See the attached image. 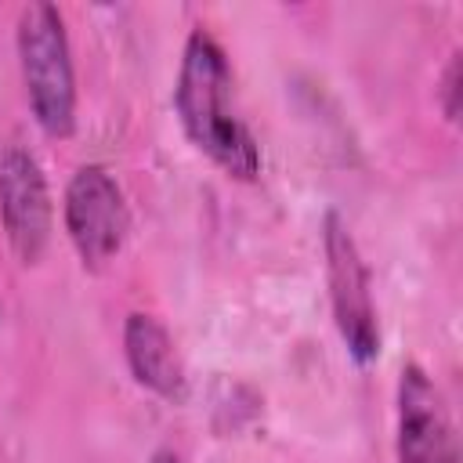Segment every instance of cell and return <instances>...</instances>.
Segmentation results:
<instances>
[{"mask_svg": "<svg viewBox=\"0 0 463 463\" xmlns=\"http://www.w3.org/2000/svg\"><path fill=\"white\" fill-rule=\"evenodd\" d=\"M322 239H326L329 300H333L340 340L358 365H369L380 354V326H376V307H373V289H369V268L358 253V242L351 239L347 224L336 213L326 217Z\"/></svg>", "mask_w": 463, "mask_h": 463, "instance_id": "cell-3", "label": "cell"}, {"mask_svg": "<svg viewBox=\"0 0 463 463\" xmlns=\"http://www.w3.org/2000/svg\"><path fill=\"white\" fill-rule=\"evenodd\" d=\"M441 94H445V116L449 119H459V54H452V61H449V69H445V87H441Z\"/></svg>", "mask_w": 463, "mask_h": 463, "instance_id": "cell-8", "label": "cell"}, {"mask_svg": "<svg viewBox=\"0 0 463 463\" xmlns=\"http://www.w3.org/2000/svg\"><path fill=\"white\" fill-rule=\"evenodd\" d=\"M18 61L29 109L43 134L69 137L76 127V76L61 11L54 4H29L18 14Z\"/></svg>", "mask_w": 463, "mask_h": 463, "instance_id": "cell-2", "label": "cell"}, {"mask_svg": "<svg viewBox=\"0 0 463 463\" xmlns=\"http://www.w3.org/2000/svg\"><path fill=\"white\" fill-rule=\"evenodd\" d=\"M398 459L459 463V441L449 420V405L420 365H405L398 380Z\"/></svg>", "mask_w": 463, "mask_h": 463, "instance_id": "cell-6", "label": "cell"}, {"mask_svg": "<svg viewBox=\"0 0 463 463\" xmlns=\"http://www.w3.org/2000/svg\"><path fill=\"white\" fill-rule=\"evenodd\" d=\"M61 213H65V232L87 268H101L123 250L130 213L116 177L105 166L90 163L72 174Z\"/></svg>", "mask_w": 463, "mask_h": 463, "instance_id": "cell-4", "label": "cell"}, {"mask_svg": "<svg viewBox=\"0 0 463 463\" xmlns=\"http://www.w3.org/2000/svg\"><path fill=\"white\" fill-rule=\"evenodd\" d=\"M123 351L134 380L166 402H184L188 376L170 333L152 315H130L123 326Z\"/></svg>", "mask_w": 463, "mask_h": 463, "instance_id": "cell-7", "label": "cell"}, {"mask_svg": "<svg viewBox=\"0 0 463 463\" xmlns=\"http://www.w3.org/2000/svg\"><path fill=\"white\" fill-rule=\"evenodd\" d=\"M0 221L22 264H36L51 242V192L36 156L22 145L0 148Z\"/></svg>", "mask_w": 463, "mask_h": 463, "instance_id": "cell-5", "label": "cell"}, {"mask_svg": "<svg viewBox=\"0 0 463 463\" xmlns=\"http://www.w3.org/2000/svg\"><path fill=\"white\" fill-rule=\"evenodd\" d=\"M152 463H181V456L177 452H156Z\"/></svg>", "mask_w": 463, "mask_h": 463, "instance_id": "cell-9", "label": "cell"}, {"mask_svg": "<svg viewBox=\"0 0 463 463\" xmlns=\"http://www.w3.org/2000/svg\"><path fill=\"white\" fill-rule=\"evenodd\" d=\"M174 109L199 152H206L228 177L253 181L260 174V148L242 123L232 94V69L221 43L195 29L181 54Z\"/></svg>", "mask_w": 463, "mask_h": 463, "instance_id": "cell-1", "label": "cell"}]
</instances>
